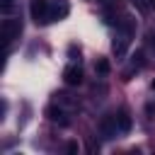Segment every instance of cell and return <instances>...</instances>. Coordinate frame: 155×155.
Here are the masks:
<instances>
[{"label":"cell","mask_w":155,"mask_h":155,"mask_svg":"<svg viewBox=\"0 0 155 155\" xmlns=\"http://www.w3.org/2000/svg\"><path fill=\"white\" fill-rule=\"evenodd\" d=\"M29 12H31V19L36 24H48L51 22V2L48 0H31Z\"/></svg>","instance_id":"cell-1"},{"label":"cell","mask_w":155,"mask_h":155,"mask_svg":"<svg viewBox=\"0 0 155 155\" xmlns=\"http://www.w3.org/2000/svg\"><path fill=\"white\" fill-rule=\"evenodd\" d=\"M0 31H2V41H5V44H12V41L22 34V22H19V19H5Z\"/></svg>","instance_id":"cell-2"},{"label":"cell","mask_w":155,"mask_h":155,"mask_svg":"<svg viewBox=\"0 0 155 155\" xmlns=\"http://www.w3.org/2000/svg\"><path fill=\"white\" fill-rule=\"evenodd\" d=\"M63 82H65L68 87L80 85V82H82V68H80V65H68V68L63 70Z\"/></svg>","instance_id":"cell-3"},{"label":"cell","mask_w":155,"mask_h":155,"mask_svg":"<svg viewBox=\"0 0 155 155\" xmlns=\"http://www.w3.org/2000/svg\"><path fill=\"white\" fill-rule=\"evenodd\" d=\"M99 131H102L104 138H114L116 133H121V131H119V124H116V114H114V116H104V119L99 121Z\"/></svg>","instance_id":"cell-4"},{"label":"cell","mask_w":155,"mask_h":155,"mask_svg":"<svg viewBox=\"0 0 155 155\" xmlns=\"http://www.w3.org/2000/svg\"><path fill=\"white\" fill-rule=\"evenodd\" d=\"M46 116H48L51 121L61 124V126H68V119H65V107H61V104H51V107H46Z\"/></svg>","instance_id":"cell-5"},{"label":"cell","mask_w":155,"mask_h":155,"mask_svg":"<svg viewBox=\"0 0 155 155\" xmlns=\"http://www.w3.org/2000/svg\"><path fill=\"white\" fill-rule=\"evenodd\" d=\"M68 12H70V7H68L65 2H51V22H56V19H65Z\"/></svg>","instance_id":"cell-6"},{"label":"cell","mask_w":155,"mask_h":155,"mask_svg":"<svg viewBox=\"0 0 155 155\" xmlns=\"http://www.w3.org/2000/svg\"><path fill=\"white\" fill-rule=\"evenodd\" d=\"M128 41H131V39H126V36H121V34H119V36L114 39V44H111V51L116 53V58H124V56H126Z\"/></svg>","instance_id":"cell-7"},{"label":"cell","mask_w":155,"mask_h":155,"mask_svg":"<svg viewBox=\"0 0 155 155\" xmlns=\"http://www.w3.org/2000/svg\"><path fill=\"white\" fill-rule=\"evenodd\" d=\"M116 124H119V131H121V133H128V131H131V116H128L126 109H121V111L116 114Z\"/></svg>","instance_id":"cell-8"},{"label":"cell","mask_w":155,"mask_h":155,"mask_svg":"<svg viewBox=\"0 0 155 155\" xmlns=\"http://www.w3.org/2000/svg\"><path fill=\"white\" fill-rule=\"evenodd\" d=\"M109 61L107 58H97V63H94V73L97 75H109Z\"/></svg>","instance_id":"cell-9"},{"label":"cell","mask_w":155,"mask_h":155,"mask_svg":"<svg viewBox=\"0 0 155 155\" xmlns=\"http://www.w3.org/2000/svg\"><path fill=\"white\" fill-rule=\"evenodd\" d=\"M56 102H58L61 107H65V109H68V107H78V102H75V99H70V94H65V92H61Z\"/></svg>","instance_id":"cell-10"},{"label":"cell","mask_w":155,"mask_h":155,"mask_svg":"<svg viewBox=\"0 0 155 155\" xmlns=\"http://www.w3.org/2000/svg\"><path fill=\"white\" fill-rule=\"evenodd\" d=\"M145 56H143V51H136L133 53V68H143L145 65V61H143Z\"/></svg>","instance_id":"cell-11"},{"label":"cell","mask_w":155,"mask_h":155,"mask_svg":"<svg viewBox=\"0 0 155 155\" xmlns=\"http://www.w3.org/2000/svg\"><path fill=\"white\" fill-rule=\"evenodd\" d=\"M0 10H2L5 15H10V12L15 10V0H0Z\"/></svg>","instance_id":"cell-12"},{"label":"cell","mask_w":155,"mask_h":155,"mask_svg":"<svg viewBox=\"0 0 155 155\" xmlns=\"http://www.w3.org/2000/svg\"><path fill=\"white\" fill-rule=\"evenodd\" d=\"M65 150H68V153H78V150H80V148H78V143H75V140H70V143H68V148H65Z\"/></svg>","instance_id":"cell-13"},{"label":"cell","mask_w":155,"mask_h":155,"mask_svg":"<svg viewBox=\"0 0 155 155\" xmlns=\"http://www.w3.org/2000/svg\"><path fill=\"white\" fill-rule=\"evenodd\" d=\"M148 44H150V48L155 51V34H150V36H148Z\"/></svg>","instance_id":"cell-14"},{"label":"cell","mask_w":155,"mask_h":155,"mask_svg":"<svg viewBox=\"0 0 155 155\" xmlns=\"http://www.w3.org/2000/svg\"><path fill=\"white\" fill-rule=\"evenodd\" d=\"M148 2H150V5H155V0H148Z\"/></svg>","instance_id":"cell-15"}]
</instances>
